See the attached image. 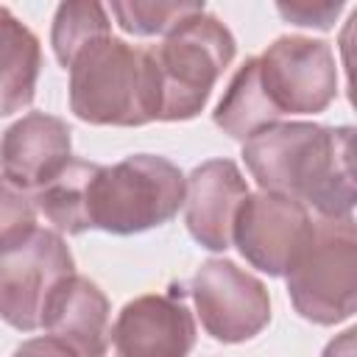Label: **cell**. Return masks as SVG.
I'll return each mask as SVG.
<instances>
[{"mask_svg":"<svg viewBox=\"0 0 357 357\" xmlns=\"http://www.w3.org/2000/svg\"><path fill=\"white\" fill-rule=\"evenodd\" d=\"M14 357H78V354L73 349H67L61 340L42 335V337H33V340H25L22 346H17Z\"/></svg>","mask_w":357,"mask_h":357,"instance_id":"21","label":"cell"},{"mask_svg":"<svg viewBox=\"0 0 357 357\" xmlns=\"http://www.w3.org/2000/svg\"><path fill=\"white\" fill-rule=\"evenodd\" d=\"M31 229H36V204H33V198L0 173V248L20 240Z\"/></svg>","mask_w":357,"mask_h":357,"instance_id":"19","label":"cell"},{"mask_svg":"<svg viewBox=\"0 0 357 357\" xmlns=\"http://www.w3.org/2000/svg\"><path fill=\"white\" fill-rule=\"evenodd\" d=\"M42 329L78 357H106L112 343L109 298L86 276L73 273L50 298Z\"/></svg>","mask_w":357,"mask_h":357,"instance_id":"13","label":"cell"},{"mask_svg":"<svg viewBox=\"0 0 357 357\" xmlns=\"http://www.w3.org/2000/svg\"><path fill=\"white\" fill-rule=\"evenodd\" d=\"M98 162L86 159H70L59 176H53L42 190L33 192L36 212H42L56 231L67 234H81L92 229L89 223V190L92 178L98 173Z\"/></svg>","mask_w":357,"mask_h":357,"instance_id":"15","label":"cell"},{"mask_svg":"<svg viewBox=\"0 0 357 357\" xmlns=\"http://www.w3.org/2000/svg\"><path fill=\"white\" fill-rule=\"evenodd\" d=\"M212 120L218 128H223V134H229L231 139H243V142L248 137H254L257 131L282 120L259 86L257 56L245 59L243 67L231 75L223 98L218 100V106L212 112Z\"/></svg>","mask_w":357,"mask_h":357,"instance_id":"16","label":"cell"},{"mask_svg":"<svg viewBox=\"0 0 357 357\" xmlns=\"http://www.w3.org/2000/svg\"><path fill=\"white\" fill-rule=\"evenodd\" d=\"M312 215L304 204L279 192H248L237 209L231 245L262 273L284 276L312 234Z\"/></svg>","mask_w":357,"mask_h":357,"instance_id":"9","label":"cell"},{"mask_svg":"<svg viewBox=\"0 0 357 357\" xmlns=\"http://www.w3.org/2000/svg\"><path fill=\"white\" fill-rule=\"evenodd\" d=\"M195 346V321L176 296H139L128 301L114 326V357H187Z\"/></svg>","mask_w":357,"mask_h":357,"instance_id":"10","label":"cell"},{"mask_svg":"<svg viewBox=\"0 0 357 357\" xmlns=\"http://www.w3.org/2000/svg\"><path fill=\"white\" fill-rule=\"evenodd\" d=\"M184 173L165 156L134 153L100 165L89 190V223L109 234H137L167 223L184 206Z\"/></svg>","mask_w":357,"mask_h":357,"instance_id":"4","label":"cell"},{"mask_svg":"<svg viewBox=\"0 0 357 357\" xmlns=\"http://www.w3.org/2000/svg\"><path fill=\"white\" fill-rule=\"evenodd\" d=\"M148 50L159 86V120H190L206 106L237 45L215 14L198 11Z\"/></svg>","mask_w":357,"mask_h":357,"instance_id":"3","label":"cell"},{"mask_svg":"<svg viewBox=\"0 0 357 357\" xmlns=\"http://www.w3.org/2000/svg\"><path fill=\"white\" fill-rule=\"evenodd\" d=\"M112 14L126 33L159 36L170 33L187 17L204 11V3H176V0H114Z\"/></svg>","mask_w":357,"mask_h":357,"instance_id":"18","label":"cell"},{"mask_svg":"<svg viewBox=\"0 0 357 357\" xmlns=\"http://www.w3.org/2000/svg\"><path fill=\"white\" fill-rule=\"evenodd\" d=\"M184 181V223L192 240L209 251H226L237 209L248 195L243 173L231 159H209Z\"/></svg>","mask_w":357,"mask_h":357,"instance_id":"12","label":"cell"},{"mask_svg":"<svg viewBox=\"0 0 357 357\" xmlns=\"http://www.w3.org/2000/svg\"><path fill=\"white\" fill-rule=\"evenodd\" d=\"M257 75L279 117L318 114L337 95V61L324 39L279 36L257 56Z\"/></svg>","mask_w":357,"mask_h":357,"instance_id":"7","label":"cell"},{"mask_svg":"<svg viewBox=\"0 0 357 357\" xmlns=\"http://www.w3.org/2000/svg\"><path fill=\"white\" fill-rule=\"evenodd\" d=\"M70 109L92 126H145L159 120L151 50L103 36L70 61Z\"/></svg>","mask_w":357,"mask_h":357,"instance_id":"2","label":"cell"},{"mask_svg":"<svg viewBox=\"0 0 357 357\" xmlns=\"http://www.w3.org/2000/svg\"><path fill=\"white\" fill-rule=\"evenodd\" d=\"M351 126L273 123L243 142V159L265 192L287 195L318 218H351Z\"/></svg>","mask_w":357,"mask_h":357,"instance_id":"1","label":"cell"},{"mask_svg":"<svg viewBox=\"0 0 357 357\" xmlns=\"http://www.w3.org/2000/svg\"><path fill=\"white\" fill-rule=\"evenodd\" d=\"M73 131L61 117L28 112L3 131L0 173L25 192L42 190L73 159Z\"/></svg>","mask_w":357,"mask_h":357,"instance_id":"11","label":"cell"},{"mask_svg":"<svg viewBox=\"0 0 357 357\" xmlns=\"http://www.w3.org/2000/svg\"><path fill=\"white\" fill-rule=\"evenodd\" d=\"M42 47L36 33L0 6V117L22 112L36 92Z\"/></svg>","mask_w":357,"mask_h":357,"instance_id":"14","label":"cell"},{"mask_svg":"<svg viewBox=\"0 0 357 357\" xmlns=\"http://www.w3.org/2000/svg\"><path fill=\"white\" fill-rule=\"evenodd\" d=\"M192 301L201 326L220 343H243L271 321L265 284L231 259H206L192 276Z\"/></svg>","mask_w":357,"mask_h":357,"instance_id":"8","label":"cell"},{"mask_svg":"<svg viewBox=\"0 0 357 357\" xmlns=\"http://www.w3.org/2000/svg\"><path fill=\"white\" fill-rule=\"evenodd\" d=\"M354 329H346L337 340H332L324 351V357H354Z\"/></svg>","mask_w":357,"mask_h":357,"instance_id":"22","label":"cell"},{"mask_svg":"<svg viewBox=\"0 0 357 357\" xmlns=\"http://www.w3.org/2000/svg\"><path fill=\"white\" fill-rule=\"evenodd\" d=\"M343 3L335 0V3H307V0H290V3H276V11L293 22V25H301V28H332L337 14H340Z\"/></svg>","mask_w":357,"mask_h":357,"instance_id":"20","label":"cell"},{"mask_svg":"<svg viewBox=\"0 0 357 357\" xmlns=\"http://www.w3.org/2000/svg\"><path fill=\"white\" fill-rule=\"evenodd\" d=\"M112 33L109 14L100 3H61L53 17V31H50V45L61 67H70V61L89 47L92 42L103 39Z\"/></svg>","mask_w":357,"mask_h":357,"instance_id":"17","label":"cell"},{"mask_svg":"<svg viewBox=\"0 0 357 357\" xmlns=\"http://www.w3.org/2000/svg\"><path fill=\"white\" fill-rule=\"evenodd\" d=\"M75 273L64 237L53 229H31L20 240L0 248V318L33 332L42 326L53 293Z\"/></svg>","mask_w":357,"mask_h":357,"instance_id":"6","label":"cell"},{"mask_svg":"<svg viewBox=\"0 0 357 357\" xmlns=\"http://www.w3.org/2000/svg\"><path fill=\"white\" fill-rule=\"evenodd\" d=\"M287 293L296 312L332 326L357 310V229L354 218H315L312 234L287 268Z\"/></svg>","mask_w":357,"mask_h":357,"instance_id":"5","label":"cell"}]
</instances>
